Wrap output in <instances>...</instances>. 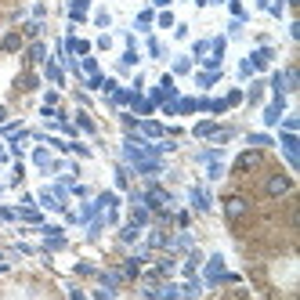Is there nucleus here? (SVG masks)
Masks as SVG:
<instances>
[{
	"instance_id": "f257e3e1",
	"label": "nucleus",
	"mask_w": 300,
	"mask_h": 300,
	"mask_svg": "<svg viewBox=\"0 0 300 300\" xmlns=\"http://www.w3.org/2000/svg\"><path fill=\"white\" fill-rule=\"evenodd\" d=\"M246 210H249V203H246L242 195H232V199H228V206H224L228 221H239V217H246Z\"/></svg>"
},
{
	"instance_id": "f03ea898",
	"label": "nucleus",
	"mask_w": 300,
	"mask_h": 300,
	"mask_svg": "<svg viewBox=\"0 0 300 300\" xmlns=\"http://www.w3.org/2000/svg\"><path fill=\"white\" fill-rule=\"evenodd\" d=\"M289 188H293V181L282 178V174H275V178L264 181V192H268V195H282V192H289Z\"/></svg>"
},
{
	"instance_id": "7ed1b4c3",
	"label": "nucleus",
	"mask_w": 300,
	"mask_h": 300,
	"mask_svg": "<svg viewBox=\"0 0 300 300\" xmlns=\"http://www.w3.org/2000/svg\"><path fill=\"white\" fill-rule=\"evenodd\" d=\"M261 163H264V156H261V152H246V156H239V159H235V170H257Z\"/></svg>"
},
{
	"instance_id": "20e7f679",
	"label": "nucleus",
	"mask_w": 300,
	"mask_h": 300,
	"mask_svg": "<svg viewBox=\"0 0 300 300\" xmlns=\"http://www.w3.org/2000/svg\"><path fill=\"white\" fill-rule=\"evenodd\" d=\"M148 206H156V210L166 206V192H163V188H152V192H148Z\"/></svg>"
},
{
	"instance_id": "39448f33",
	"label": "nucleus",
	"mask_w": 300,
	"mask_h": 300,
	"mask_svg": "<svg viewBox=\"0 0 300 300\" xmlns=\"http://www.w3.org/2000/svg\"><path fill=\"white\" fill-rule=\"evenodd\" d=\"M0 47H4V51H18V47H22V36H18V33L4 36V44H0Z\"/></svg>"
},
{
	"instance_id": "423d86ee",
	"label": "nucleus",
	"mask_w": 300,
	"mask_h": 300,
	"mask_svg": "<svg viewBox=\"0 0 300 300\" xmlns=\"http://www.w3.org/2000/svg\"><path fill=\"white\" fill-rule=\"evenodd\" d=\"M4 116H8V112H4V109H0V119H4Z\"/></svg>"
}]
</instances>
